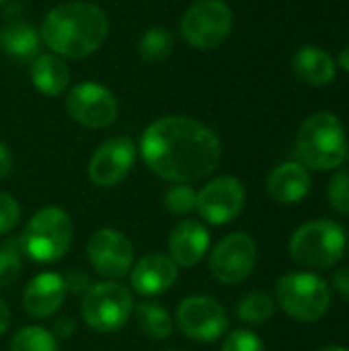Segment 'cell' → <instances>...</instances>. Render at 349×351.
Returning <instances> with one entry per match:
<instances>
[{
  "label": "cell",
  "mask_w": 349,
  "mask_h": 351,
  "mask_svg": "<svg viewBox=\"0 0 349 351\" xmlns=\"http://www.w3.org/2000/svg\"><path fill=\"white\" fill-rule=\"evenodd\" d=\"M288 249L290 257L302 267H333L344 257L346 230L333 220H313L292 234Z\"/></svg>",
  "instance_id": "5"
},
{
  "label": "cell",
  "mask_w": 349,
  "mask_h": 351,
  "mask_svg": "<svg viewBox=\"0 0 349 351\" xmlns=\"http://www.w3.org/2000/svg\"><path fill=\"white\" fill-rule=\"evenodd\" d=\"M173 47H175V35L167 27H150L138 43L140 58L150 64L169 58L173 53Z\"/></svg>",
  "instance_id": "23"
},
{
  "label": "cell",
  "mask_w": 349,
  "mask_h": 351,
  "mask_svg": "<svg viewBox=\"0 0 349 351\" xmlns=\"http://www.w3.org/2000/svg\"><path fill=\"white\" fill-rule=\"evenodd\" d=\"M333 286H335V290L349 300V267H344V269H339V271H335V276H333Z\"/></svg>",
  "instance_id": "33"
},
{
  "label": "cell",
  "mask_w": 349,
  "mask_h": 351,
  "mask_svg": "<svg viewBox=\"0 0 349 351\" xmlns=\"http://www.w3.org/2000/svg\"><path fill=\"white\" fill-rule=\"evenodd\" d=\"M311 175L300 162H284L276 167L267 177V193L274 202L282 206H292L302 202L311 191Z\"/></svg>",
  "instance_id": "18"
},
{
  "label": "cell",
  "mask_w": 349,
  "mask_h": 351,
  "mask_svg": "<svg viewBox=\"0 0 349 351\" xmlns=\"http://www.w3.org/2000/svg\"><path fill=\"white\" fill-rule=\"evenodd\" d=\"M39 45L41 35L27 23H8L0 29V49L19 60H35Z\"/></svg>",
  "instance_id": "21"
},
{
  "label": "cell",
  "mask_w": 349,
  "mask_h": 351,
  "mask_svg": "<svg viewBox=\"0 0 349 351\" xmlns=\"http://www.w3.org/2000/svg\"><path fill=\"white\" fill-rule=\"evenodd\" d=\"M245 187L237 177L222 175L212 179L200 193L195 210L200 216L216 226L232 222L245 208Z\"/></svg>",
  "instance_id": "13"
},
{
  "label": "cell",
  "mask_w": 349,
  "mask_h": 351,
  "mask_svg": "<svg viewBox=\"0 0 349 351\" xmlns=\"http://www.w3.org/2000/svg\"><path fill=\"white\" fill-rule=\"evenodd\" d=\"M64 284H66V292L70 290V292H74L78 296H84L91 290V286H93V282L88 280V276L84 271H80V269L70 271L68 278L64 280Z\"/></svg>",
  "instance_id": "31"
},
{
  "label": "cell",
  "mask_w": 349,
  "mask_h": 351,
  "mask_svg": "<svg viewBox=\"0 0 349 351\" xmlns=\"http://www.w3.org/2000/svg\"><path fill=\"white\" fill-rule=\"evenodd\" d=\"M335 64H339V68H344L346 72H349V45H346L341 49V53H339V58H337Z\"/></svg>",
  "instance_id": "36"
},
{
  "label": "cell",
  "mask_w": 349,
  "mask_h": 351,
  "mask_svg": "<svg viewBox=\"0 0 349 351\" xmlns=\"http://www.w3.org/2000/svg\"><path fill=\"white\" fill-rule=\"evenodd\" d=\"M140 152L156 177L189 185L216 171L222 144L208 125L189 117L169 115L144 130Z\"/></svg>",
  "instance_id": "1"
},
{
  "label": "cell",
  "mask_w": 349,
  "mask_h": 351,
  "mask_svg": "<svg viewBox=\"0 0 349 351\" xmlns=\"http://www.w3.org/2000/svg\"><path fill=\"white\" fill-rule=\"evenodd\" d=\"M276 300L290 319L313 323L329 311L331 290L315 274H286L276 286Z\"/></svg>",
  "instance_id": "6"
},
{
  "label": "cell",
  "mask_w": 349,
  "mask_h": 351,
  "mask_svg": "<svg viewBox=\"0 0 349 351\" xmlns=\"http://www.w3.org/2000/svg\"><path fill=\"white\" fill-rule=\"evenodd\" d=\"M72 237L70 216L58 206H47L31 216L19 237V249L37 263H53L68 253Z\"/></svg>",
  "instance_id": "4"
},
{
  "label": "cell",
  "mask_w": 349,
  "mask_h": 351,
  "mask_svg": "<svg viewBox=\"0 0 349 351\" xmlns=\"http://www.w3.org/2000/svg\"><path fill=\"white\" fill-rule=\"evenodd\" d=\"M210 249V232L197 220H181L169 237V257L177 267H195Z\"/></svg>",
  "instance_id": "17"
},
{
  "label": "cell",
  "mask_w": 349,
  "mask_h": 351,
  "mask_svg": "<svg viewBox=\"0 0 349 351\" xmlns=\"http://www.w3.org/2000/svg\"><path fill=\"white\" fill-rule=\"evenodd\" d=\"M175 321L179 331L200 343H212L228 331V315L224 306L210 296H187L179 302Z\"/></svg>",
  "instance_id": "9"
},
{
  "label": "cell",
  "mask_w": 349,
  "mask_h": 351,
  "mask_svg": "<svg viewBox=\"0 0 349 351\" xmlns=\"http://www.w3.org/2000/svg\"><path fill=\"white\" fill-rule=\"evenodd\" d=\"M136 321L140 331L156 341L169 339L173 335V319L167 308L154 302H142L136 306Z\"/></svg>",
  "instance_id": "22"
},
{
  "label": "cell",
  "mask_w": 349,
  "mask_h": 351,
  "mask_svg": "<svg viewBox=\"0 0 349 351\" xmlns=\"http://www.w3.org/2000/svg\"><path fill=\"white\" fill-rule=\"evenodd\" d=\"M66 298L64 278L58 274H39L35 276L23 292V308L33 319L53 317Z\"/></svg>",
  "instance_id": "16"
},
{
  "label": "cell",
  "mask_w": 349,
  "mask_h": 351,
  "mask_svg": "<svg viewBox=\"0 0 349 351\" xmlns=\"http://www.w3.org/2000/svg\"><path fill=\"white\" fill-rule=\"evenodd\" d=\"M220 351H265V346L255 333L239 329V331H232L230 335H226Z\"/></svg>",
  "instance_id": "29"
},
{
  "label": "cell",
  "mask_w": 349,
  "mask_h": 351,
  "mask_svg": "<svg viewBox=\"0 0 349 351\" xmlns=\"http://www.w3.org/2000/svg\"><path fill=\"white\" fill-rule=\"evenodd\" d=\"M2 2H6V0H0V4H2Z\"/></svg>",
  "instance_id": "39"
},
{
  "label": "cell",
  "mask_w": 349,
  "mask_h": 351,
  "mask_svg": "<svg viewBox=\"0 0 349 351\" xmlns=\"http://www.w3.org/2000/svg\"><path fill=\"white\" fill-rule=\"evenodd\" d=\"M74 331H76L74 319H70V317H60V319L53 321L51 333H53L56 339H68V337H72Z\"/></svg>",
  "instance_id": "32"
},
{
  "label": "cell",
  "mask_w": 349,
  "mask_h": 351,
  "mask_svg": "<svg viewBox=\"0 0 349 351\" xmlns=\"http://www.w3.org/2000/svg\"><path fill=\"white\" fill-rule=\"evenodd\" d=\"M319 351H349L348 348H339V346H329V348H323Z\"/></svg>",
  "instance_id": "37"
},
{
  "label": "cell",
  "mask_w": 349,
  "mask_h": 351,
  "mask_svg": "<svg viewBox=\"0 0 349 351\" xmlns=\"http://www.w3.org/2000/svg\"><path fill=\"white\" fill-rule=\"evenodd\" d=\"M23 271V253L19 241H6L0 247V288H6L19 280Z\"/></svg>",
  "instance_id": "26"
},
{
  "label": "cell",
  "mask_w": 349,
  "mask_h": 351,
  "mask_svg": "<svg viewBox=\"0 0 349 351\" xmlns=\"http://www.w3.org/2000/svg\"><path fill=\"white\" fill-rule=\"evenodd\" d=\"M10 351H58V339L43 327H25L10 339Z\"/></svg>",
  "instance_id": "25"
},
{
  "label": "cell",
  "mask_w": 349,
  "mask_h": 351,
  "mask_svg": "<svg viewBox=\"0 0 349 351\" xmlns=\"http://www.w3.org/2000/svg\"><path fill=\"white\" fill-rule=\"evenodd\" d=\"M8 327H10V308L0 298V335H4L8 331Z\"/></svg>",
  "instance_id": "35"
},
{
  "label": "cell",
  "mask_w": 349,
  "mask_h": 351,
  "mask_svg": "<svg viewBox=\"0 0 349 351\" xmlns=\"http://www.w3.org/2000/svg\"><path fill=\"white\" fill-rule=\"evenodd\" d=\"M195 202H197V193L187 183H175L165 193V208L175 216H183L195 210Z\"/></svg>",
  "instance_id": "27"
},
{
  "label": "cell",
  "mask_w": 349,
  "mask_h": 351,
  "mask_svg": "<svg viewBox=\"0 0 349 351\" xmlns=\"http://www.w3.org/2000/svg\"><path fill=\"white\" fill-rule=\"evenodd\" d=\"M31 80L47 97H60L70 82V70L62 58L53 53H41L31 64Z\"/></svg>",
  "instance_id": "20"
},
{
  "label": "cell",
  "mask_w": 349,
  "mask_h": 351,
  "mask_svg": "<svg viewBox=\"0 0 349 351\" xmlns=\"http://www.w3.org/2000/svg\"><path fill=\"white\" fill-rule=\"evenodd\" d=\"M294 74L311 86H327L333 82L337 64L335 60L317 45H304L294 53Z\"/></svg>",
  "instance_id": "19"
},
{
  "label": "cell",
  "mask_w": 349,
  "mask_h": 351,
  "mask_svg": "<svg viewBox=\"0 0 349 351\" xmlns=\"http://www.w3.org/2000/svg\"><path fill=\"white\" fill-rule=\"evenodd\" d=\"M257 263V247L245 232H232L224 237L210 253L212 276L228 286L245 282Z\"/></svg>",
  "instance_id": "11"
},
{
  "label": "cell",
  "mask_w": 349,
  "mask_h": 351,
  "mask_svg": "<svg viewBox=\"0 0 349 351\" xmlns=\"http://www.w3.org/2000/svg\"><path fill=\"white\" fill-rule=\"evenodd\" d=\"M86 257L97 274L109 280H121L132 269L134 247L123 232L101 228L91 234L86 243Z\"/></svg>",
  "instance_id": "12"
},
{
  "label": "cell",
  "mask_w": 349,
  "mask_h": 351,
  "mask_svg": "<svg viewBox=\"0 0 349 351\" xmlns=\"http://www.w3.org/2000/svg\"><path fill=\"white\" fill-rule=\"evenodd\" d=\"M296 154L300 165L313 171H333L348 154L344 123L333 113H315L298 130Z\"/></svg>",
  "instance_id": "3"
},
{
  "label": "cell",
  "mask_w": 349,
  "mask_h": 351,
  "mask_svg": "<svg viewBox=\"0 0 349 351\" xmlns=\"http://www.w3.org/2000/svg\"><path fill=\"white\" fill-rule=\"evenodd\" d=\"M329 202L339 214H349V173L339 171L329 181Z\"/></svg>",
  "instance_id": "28"
},
{
  "label": "cell",
  "mask_w": 349,
  "mask_h": 351,
  "mask_svg": "<svg viewBox=\"0 0 349 351\" xmlns=\"http://www.w3.org/2000/svg\"><path fill=\"white\" fill-rule=\"evenodd\" d=\"M179 278L177 263L165 253L144 255L134 269H130V284L140 296H160L173 288Z\"/></svg>",
  "instance_id": "15"
},
{
  "label": "cell",
  "mask_w": 349,
  "mask_h": 351,
  "mask_svg": "<svg viewBox=\"0 0 349 351\" xmlns=\"http://www.w3.org/2000/svg\"><path fill=\"white\" fill-rule=\"evenodd\" d=\"M66 109L76 123L88 130L109 128L119 115L115 95L97 82H82L74 86L66 97Z\"/></svg>",
  "instance_id": "10"
},
{
  "label": "cell",
  "mask_w": 349,
  "mask_h": 351,
  "mask_svg": "<svg viewBox=\"0 0 349 351\" xmlns=\"http://www.w3.org/2000/svg\"><path fill=\"white\" fill-rule=\"evenodd\" d=\"M136 162V146L130 138L117 136L103 142L91 162H88V177L99 187H115L121 183Z\"/></svg>",
  "instance_id": "14"
},
{
  "label": "cell",
  "mask_w": 349,
  "mask_h": 351,
  "mask_svg": "<svg viewBox=\"0 0 349 351\" xmlns=\"http://www.w3.org/2000/svg\"><path fill=\"white\" fill-rule=\"evenodd\" d=\"M21 218V208L19 202L8 195V193H0V234L10 232Z\"/></svg>",
  "instance_id": "30"
},
{
  "label": "cell",
  "mask_w": 349,
  "mask_h": 351,
  "mask_svg": "<svg viewBox=\"0 0 349 351\" xmlns=\"http://www.w3.org/2000/svg\"><path fill=\"white\" fill-rule=\"evenodd\" d=\"M276 313V302L265 292H253L245 296L237 306V317L249 325H263Z\"/></svg>",
  "instance_id": "24"
},
{
  "label": "cell",
  "mask_w": 349,
  "mask_h": 351,
  "mask_svg": "<svg viewBox=\"0 0 349 351\" xmlns=\"http://www.w3.org/2000/svg\"><path fill=\"white\" fill-rule=\"evenodd\" d=\"M109 19L93 2L72 0L51 8L39 29L41 41L58 56L80 60L95 53L107 39Z\"/></svg>",
  "instance_id": "2"
},
{
  "label": "cell",
  "mask_w": 349,
  "mask_h": 351,
  "mask_svg": "<svg viewBox=\"0 0 349 351\" xmlns=\"http://www.w3.org/2000/svg\"><path fill=\"white\" fill-rule=\"evenodd\" d=\"M232 10L222 0H197L181 19V35L195 49L218 47L232 31Z\"/></svg>",
  "instance_id": "8"
},
{
  "label": "cell",
  "mask_w": 349,
  "mask_h": 351,
  "mask_svg": "<svg viewBox=\"0 0 349 351\" xmlns=\"http://www.w3.org/2000/svg\"><path fill=\"white\" fill-rule=\"evenodd\" d=\"M167 351H179V350H167Z\"/></svg>",
  "instance_id": "38"
},
{
  "label": "cell",
  "mask_w": 349,
  "mask_h": 351,
  "mask_svg": "<svg viewBox=\"0 0 349 351\" xmlns=\"http://www.w3.org/2000/svg\"><path fill=\"white\" fill-rule=\"evenodd\" d=\"M10 171H12V154L8 150V146L4 142H0V179L8 177Z\"/></svg>",
  "instance_id": "34"
},
{
  "label": "cell",
  "mask_w": 349,
  "mask_h": 351,
  "mask_svg": "<svg viewBox=\"0 0 349 351\" xmlns=\"http://www.w3.org/2000/svg\"><path fill=\"white\" fill-rule=\"evenodd\" d=\"M132 292L117 282L93 284L82 296L80 315L84 323L97 333H115L132 317Z\"/></svg>",
  "instance_id": "7"
}]
</instances>
